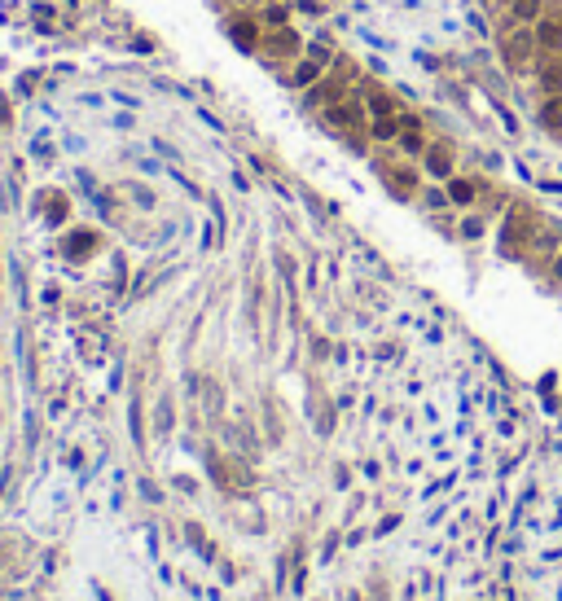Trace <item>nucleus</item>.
Segmentation results:
<instances>
[{"instance_id":"nucleus-1","label":"nucleus","mask_w":562,"mask_h":601,"mask_svg":"<svg viewBox=\"0 0 562 601\" xmlns=\"http://www.w3.org/2000/svg\"><path fill=\"white\" fill-rule=\"evenodd\" d=\"M541 53V40H536V27H523V22H509V31L501 36V58L509 70H527Z\"/></svg>"},{"instance_id":"nucleus-2","label":"nucleus","mask_w":562,"mask_h":601,"mask_svg":"<svg viewBox=\"0 0 562 601\" xmlns=\"http://www.w3.org/2000/svg\"><path fill=\"white\" fill-rule=\"evenodd\" d=\"M325 123L334 127V132H365V97L356 92V88H347L334 106H325Z\"/></svg>"},{"instance_id":"nucleus-3","label":"nucleus","mask_w":562,"mask_h":601,"mask_svg":"<svg viewBox=\"0 0 562 601\" xmlns=\"http://www.w3.org/2000/svg\"><path fill=\"white\" fill-rule=\"evenodd\" d=\"M536 40H541V53H562V9L558 14H545L536 22Z\"/></svg>"},{"instance_id":"nucleus-4","label":"nucleus","mask_w":562,"mask_h":601,"mask_svg":"<svg viewBox=\"0 0 562 601\" xmlns=\"http://www.w3.org/2000/svg\"><path fill=\"white\" fill-rule=\"evenodd\" d=\"M422 167H426V176L448 180V176H452V149H448V145H426V154H422Z\"/></svg>"},{"instance_id":"nucleus-5","label":"nucleus","mask_w":562,"mask_h":601,"mask_svg":"<svg viewBox=\"0 0 562 601\" xmlns=\"http://www.w3.org/2000/svg\"><path fill=\"white\" fill-rule=\"evenodd\" d=\"M400 115H369V141H378V145H391V141H400Z\"/></svg>"},{"instance_id":"nucleus-6","label":"nucleus","mask_w":562,"mask_h":601,"mask_svg":"<svg viewBox=\"0 0 562 601\" xmlns=\"http://www.w3.org/2000/svg\"><path fill=\"white\" fill-rule=\"evenodd\" d=\"M536 123L545 132H562V92H545V101L536 106Z\"/></svg>"},{"instance_id":"nucleus-7","label":"nucleus","mask_w":562,"mask_h":601,"mask_svg":"<svg viewBox=\"0 0 562 601\" xmlns=\"http://www.w3.org/2000/svg\"><path fill=\"white\" fill-rule=\"evenodd\" d=\"M536 84H541V92H562V53H549L536 66Z\"/></svg>"},{"instance_id":"nucleus-8","label":"nucleus","mask_w":562,"mask_h":601,"mask_svg":"<svg viewBox=\"0 0 562 601\" xmlns=\"http://www.w3.org/2000/svg\"><path fill=\"white\" fill-rule=\"evenodd\" d=\"M545 18V0H509V22H523V27H536Z\"/></svg>"},{"instance_id":"nucleus-9","label":"nucleus","mask_w":562,"mask_h":601,"mask_svg":"<svg viewBox=\"0 0 562 601\" xmlns=\"http://www.w3.org/2000/svg\"><path fill=\"white\" fill-rule=\"evenodd\" d=\"M264 53H268V58H290V53H299V36L286 31V27H277V31L264 40Z\"/></svg>"},{"instance_id":"nucleus-10","label":"nucleus","mask_w":562,"mask_h":601,"mask_svg":"<svg viewBox=\"0 0 562 601\" xmlns=\"http://www.w3.org/2000/svg\"><path fill=\"white\" fill-rule=\"evenodd\" d=\"M343 92H347V88H343L339 80H325V84H312L303 101H308V106H334V101H339Z\"/></svg>"},{"instance_id":"nucleus-11","label":"nucleus","mask_w":562,"mask_h":601,"mask_svg":"<svg viewBox=\"0 0 562 601\" xmlns=\"http://www.w3.org/2000/svg\"><path fill=\"white\" fill-rule=\"evenodd\" d=\"M474 198H479V185H474V180H462V176L448 180V202H452V206H470Z\"/></svg>"},{"instance_id":"nucleus-12","label":"nucleus","mask_w":562,"mask_h":601,"mask_svg":"<svg viewBox=\"0 0 562 601\" xmlns=\"http://www.w3.org/2000/svg\"><path fill=\"white\" fill-rule=\"evenodd\" d=\"M321 70H325L321 62H299V70H295V75H286V84H290V88H299V92H308V88L317 84V75H321Z\"/></svg>"},{"instance_id":"nucleus-13","label":"nucleus","mask_w":562,"mask_h":601,"mask_svg":"<svg viewBox=\"0 0 562 601\" xmlns=\"http://www.w3.org/2000/svg\"><path fill=\"white\" fill-rule=\"evenodd\" d=\"M361 97H365V110H369V115H396V101L382 92V88H365Z\"/></svg>"},{"instance_id":"nucleus-14","label":"nucleus","mask_w":562,"mask_h":601,"mask_svg":"<svg viewBox=\"0 0 562 601\" xmlns=\"http://www.w3.org/2000/svg\"><path fill=\"white\" fill-rule=\"evenodd\" d=\"M400 149H404V154H418V159H422V154H426L422 132H400Z\"/></svg>"},{"instance_id":"nucleus-15","label":"nucleus","mask_w":562,"mask_h":601,"mask_svg":"<svg viewBox=\"0 0 562 601\" xmlns=\"http://www.w3.org/2000/svg\"><path fill=\"white\" fill-rule=\"evenodd\" d=\"M308 58H312V62H321V66H329L334 48H329V40H312V44H308Z\"/></svg>"},{"instance_id":"nucleus-16","label":"nucleus","mask_w":562,"mask_h":601,"mask_svg":"<svg viewBox=\"0 0 562 601\" xmlns=\"http://www.w3.org/2000/svg\"><path fill=\"white\" fill-rule=\"evenodd\" d=\"M479 233H483V220H479V216L462 224V238H470V242H474V238H479Z\"/></svg>"},{"instance_id":"nucleus-17","label":"nucleus","mask_w":562,"mask_h":601,"mask_svg":"<svg viewBox=\"0 0 562 601\" xmlns=\"http://www.w3.org/2000/svg\"><path fill=\"white\" fill-rule=\"evenodd\" d=\"M260 18H264V22H286V9H281V5H268Z\"/></svg>"},{"instance_id":"nucleus-18","label":"nucleus","mask_w":562,"mask_h":601,"mask_svg":"<svg viewBox=\"0 0 562 601\" xmlns=\"http://www.w3.org/2000/svg\"><path fill=\"white\" fill-rule=\"evenodd\" d=\"M426 202H430V206H448V189H430Z\"/></svg>"}]
</instances>
